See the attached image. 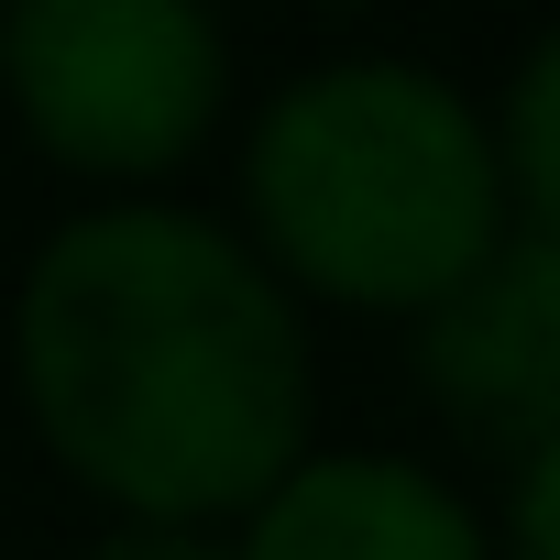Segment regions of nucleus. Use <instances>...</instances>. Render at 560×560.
<instances>
[{
    "label": "nucleus",
    "mask_w": 560,
    "mask_h": 560,
    "mask_svg": "<svg viewBox=\"0 0 560 560\" xmlns=\"http://www.w3.org/2000/svg\"><path fill=\"white\" fill-rule=\"evenodd\" d=\"M220 34L187 0H23L0 12V89L78 176H165L220 121Z\"/></svg>",
    "instance_id": "nucleus-3"
},
{
    "label": "nucleus",
    "mask_w": 560,
    "mask_h": 560,
    "mask_svg": "<svg viewBox=\"0 0 560 560\" xmlns=\"http://www.w3.org/2000/svg\"><path fill=\"white\" fill-rule=\"evenodd\" d=\"M418 374L462 429L505 451L560 440V231H516L462 298L418 319Z\"/></svg>",
    "instance_id": "nucleus-4"
},
{
    "label": "nucleus",
    "mask_w": 560,
    "mask_h": 560,
    "mask_svg": "<svg viewBox=\"0 0 560 560\" xmlns=\"http://www.w3.org/2000/svg\"><path fill=\"white\" fill-rule=\"evenodd\" d=\"M89 560H231L220 538H198V527H110Z\"/></svg>",
    "instance_id": "nucleus-8"
},
{
    "label": "nucleus",
    "mask_w": 560,
    "mask_h": 560,
    "mask_svg": "<svg viewBox=\"0 0 560 560\" xmlns=\"http://www.w3.org/2000/svg\"><path fill=\"white\" fill-rule=\"evenodd\" d=\"M253 231L275 287H319L341 308H407L429 319L516 242L494 187L483 110L396 56H352L298 78L253 132Z\"/></svg>",
    "instance_id": "nucleus-2"
},
{
    "label": "nucleus",
    "mask_w": 560,
    "mask_h": 560,
    "mask_svg": "<svg viewBox=\"0 0 560 560\" xmlns=\"http://www.w3.org/2000/svg\"><path fill=\"white\" fill-rule=\"evenodd\" d=\"M231 560H494L472 505L385 451H319L275 483Z\"/></svg>",
    "instance_id": "nucleus-5"
},
{
    "label": "nucleus",
    "mask_w": 560,
    "mask_h": 560,
    "mask_svg": "<svg viewBox=\"0 0 560 560\" xmlns=\"http://www.w3.org/2000/svg\"><path fill=\"white\" fill-rule=\"evenodd\" d=\"M516 560H560V440L516 451V505H505Z\"/></svg>",
    "instance_id": "nucleus-7"
},
{
    "label": "nucleus",
    "mask_w": 560,
    "mask_h": 560,
    "mask_svg": "<svg viewBox=\"0 0 560 560\" xmlns=\"http://www.w3.org/2000/svg\"><path fill=\"white\" fill-rule=\"evenodd\" d=\"M549 110H560V45L538 34L516 89H505V143H494V187H505L516 231H560V132H549Z\"/></svg>",
    "instance_id": "nucleus-6"
},
{
    "label": "nucleus",
    "mask_w": 560,
    "mask_h": 560,
    "mask_svg": "<svg viewBox=\"0 0 560 560\" xmlns=\"http://www.w3.org/2000/svg\"><path fill=\"white\" fill-rule=\"evenodd\" d=\"M23 407L45 451L132 527L253 516L308 462V330L298 298L198 209L121 198L67 220L12 319Z\"/></svg>",
    "instance_id": "nucleus-1"
}]
</instances>
